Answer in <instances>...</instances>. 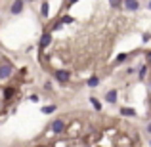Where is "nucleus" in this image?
Here are the masks:
<instances>
[{
	"instance_id": "obj_1",
	"label": "nucleus",
	"mask_w": 151,
	"mask_h": 147,
	"mask_svg": "<svg viewBox=\"0 0 151 147\" xmlns=\"http://www.w3.org/2000/svg\"><path fill=\"white\" fill-rule=\"evenodd\" d=\"M12 73H14V65L8 59H4V63L0 65V78H8Z\"/></svg>"
},
{
	"instance_id": "obj_2",
	"label": "nucleus",
	"mask_w": 151,
	"mask_h": 147,
	"mask_svg": "<svg viewBox=\"0 0 151 147\" xmlns=\"http://www.w3.org/2000/svg\"><path fill=\"white\" fill-rule=\"evenodd\" d=\"M63 130H65V122H63V120L58 118V120L52 122V132H54V134H61Z\"/></svg>"
},
{
	"instance_id": "obj_3",
	"label": "nucleus",
	"mask_w": 151,
	"mask_h": 147,
	"mask_svg": "<svg viewBox=\"0 0 151 147\" xmlns=\"http://www.w3.org/2000/svg\"><path fill=\"white\" fill-rule=\"evenodd\" d=\"M124 8H126V10L136 11L138 8H140V2H138V0H124Z\"/></svg>"
},
{
	"instance_id": "obj_4",
	"label": "nucleus",
	"mask_w": 151,
	"mask_h": 147,
	"mask_svg": "<svg viewBox=\"0 0 151 147\" xmlns=\"http://www.w3.org/2000/svg\"><path fill=\"white\" fill-rule=\"evenodd\" d=\"M69 77H71L69 71H58V73H55V78H58L59 82H67V80H69Z\"/></svg>"
},
{
	"instance_id": "obj_5",
	"label": "nucleus",
	"mask_w": 151,
	"mask_h": 147,
	"mask_svg": "<svg viewBox=\"0 0 151 147\" xmlns=\"http://www.w3.org/2000/svg\"><path fill=\"white\" fill-rule=\"evenodd\" d=\"M21 10H23V0H15L12 4V14H19Z\"/></svg>"
},
{
	"instance_id": "obj_6",
	"label": "nucleus",
	"mask_w": 151,
	"mask_h": 147,
	"mask_svg": "<svg viewBox=\"0 0 151 147\" xmlns=\"http://www.w3.org/2000/svg\"><path fill=\"white\" fill-rule=\"evenodd\" d=\"M50 40H52V37H50L48 33H44V34H42V38H40V48H46V46L50 44Z\"/></svg>"
},
{
	"instance_id": "obj_7",
	"label": "nucleus",
	"mask_w": 151,
	"mask_h": 147,
	"mask_svg": "<svg viewBox=\"0 0 151 147\" xmlns=\"http://www.w3.org/2000/svg\"><path fill=\"white\" fill-rule=\"evenodd\" d=\"M105 99L109 103H115V101H117V92H115V90H109V92H107V96H105Z\"/></svg>"
},
{
	"instance_id": "obj_8",
	"label": "nucleus",
	"mask_w": 151,
	"mask_h": 147,
	"mask_svg": "<svg viewBox=\"0 0 151 147\" xmlns=\"http://www.w3.org/2000/svg\"><path fill=\"white\" fill-rule=\"evenodd\" d=\"M121 113L124 115V117H134V115H136V111H134V109H128V107H122Z\"/></svg>"
},
{
	"instance_id": "obj_9",
	"label": "nucleus",
	"mask_w": 151,
	"mask_h": 147,
	"mask_svg": "<svg viewBox=\"0 0 151 147\" xmlns=\"http://www.w3.org/2000/svg\"><path fill=\"white\" fill-rule=\"evenodd\" d=\"M98 84H100V78H98V77L88 78V86H90V88H94V86H98Z\"/></svg>"
},
{
	"instance_id": "obj_10",
	"label": "nucleus",
	"mask_w": 151,
	"mask_h": 147,
	"mask_svg": "<svg viewBox=\"0 0 151 147\" xmlns=\"http://www.w3.org/2000/svg\"><path fill=\"white\" fill-rule=\"evenodd\" d=\"M90 103H92V105H94V109H96V111H101V103L98 101L96 98H90Z\"/></svg>"
},
{
	"instance_id": "obj_11",
	"label": "nucleus",
	"mask_w": 151,
	"mask_h": 147,
	"mask_svg": "<svg viewBox=\"0 0 151 147\" xmlns=\"http://www.w3.org/2000/svg\"><path fill=\"white\" fill-rule=\"evenodd\" d=\"M14 94H15V88H6V90H4V98H6V99H10Z\"/></svg>"
},
{
	"instance_id": "obj_12",
	"label": "nucleus",
	"mask_w": 151,
	"mask_h": 147,
	"mask_svg": "<svg viewBox=\"0 0 151 147\" xmlns=\"http://www.w3.org/2000/svg\"><path fill=\"white\" fill-rule=\"evenodd\" d=\"M40 11H42V15H44V17H48V11H50V6H48V2H44V4H42Z\"/></svg>"
},
{
	"instance_id": "obj_13",
	"label": "nucleus",
	"mask_w": 151,
	"mask_h": 147,
	"mask_svg": "<svg viewBox=\"0 0 151 147\" xmlns=\"http://www.w3.org/2000/svg\"><path fill=\"white\" fill-rule=\"evenodd\" d=\"M54 111H55V105H46V107H42V113H46V115H48V113H54Z\"/></svg>"
},
{
	"instance_id": "obj_14",
	"label": "nucleus",
	"mask_w": 151,
	"mask_h": 147,
	"mask_svg": "<svg viewBox=\"0 0 151 147\" xmlns=\"http://www.w3.org/2000/svg\"><path fill=\"white\" fill-rule=\"evenodd\" d=\"M126 57H128V55H126V54H121V55H119V57H117V63H122V61H124Z\"/></svg>"
},
{
	"instance_id": "obj_15",
	"label": "nucleus",
	"mask_w": 151,
	"mask_h": 147,
	"mask_svg": "<svg viewBox=\"0 0 151 147\" xmlns=\"http://www.w3.org/2000/svg\"><path fill=\"white\" fill-rule=\"evenodd\" d=\"M111 6H113V8H117V6H121V0H111Z\"/></svg>"
},
{
	"instance_id": "obj_16",
	"label": "nucleus",
	"mask_w": 151,
	"mask_h": 147,
	"mask_svg": "<svg viewBox=\"0 0 151 147\" xmlns=\"http://www.w3.org/2000/svg\"><path fill=\"white\" fill-rule=\"evenodd\" d=\"M71 21H73V17H69V15H67V17H63V19H61V23H71Z\"/></svg>"
},
{
	"instance_id": "obj_17",
	"label": "nucleus",
	"mask_w": 151,
	"mask_h": 147,
	"mask_svg": "<svg viewBox=\"0 0 151 147\" xmlns=\"http://www.w3.org/2000/svg\"><path fill=\"white\" fill-rule=\"evenodd\" d=\"M145 69H147V67H145V65H144V67H142V69H140V77H144V75H145Z\"/></svg>"
},
{
	"instance_id": "obj_18",
	"label": "nucleus",
	"mask_w": 151,
	"mask_h": 147,
	"mask_svg": "<svg viewBox=\"0 0 151 147\" xmlns=\"http://www.w3.org/2000/svg\"><path fill=\"white\" fill-rule=\"evenodd\" d=\"M78 2V0H69V4H77Z\"/></svg>"
},
{
	"instance_id": "obj_19",
	"label": "nucleus",
	"mask_w": 151,
	"mask_h": 147,
	"mask_svg": "<svg viewBox=\"0 0 151 147\" xmlns=\"http://www.w3.org/2000/svg\"><path fill=\"white\" fill-rule=\"evenodd\" d=\"M147 57H149V63H151V52H149V54H147Z\"/></svg>"
},
{
	"instance_id": "obj_20",
	"label": "nucleus",
	"mask_w": 151,
	"mask_h": 147,
	"mask_svg": "<svg viewBox=\"0 0 151 147\" xmlns=\"http://www.w3.org/2000/svg\"><path fill=\"white\" fill-rule=\"evenodd\" d=\"M147 8H149V10H151V2H149V4H147Z\"/></svg>"
},
{
	"instance_id": "obj_21",
	"label": "nucleus",
	"mask_w": 151,
	"mask_h": 147,
	"mask_svg": "<svg viewBox=\"0 0 151 147\" xmlns=\"http://www.w3.org/2000/svg\"><path fill=\"white\" fill-rule=\"evenodd\" d=\"M149 143H151V141H149Z\"/></svg>"
}]
</instances>
